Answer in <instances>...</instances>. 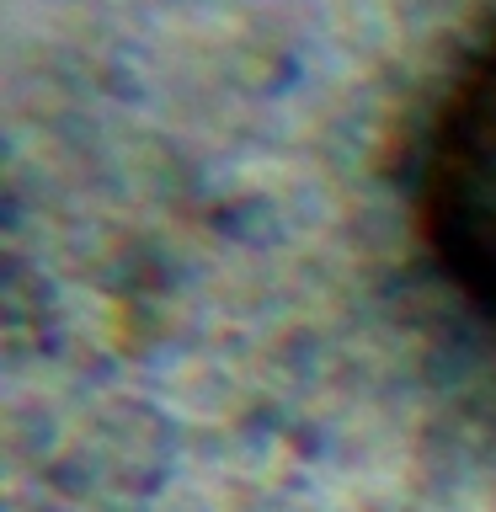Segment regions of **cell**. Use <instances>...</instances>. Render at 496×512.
I'll return each mask as SVG.
<instances>
[{
  "label": "cell",
  "mask_w": 496,
  "mask_h": 512,
  "mask_svg": "<svg viewBox=\"0 0 496 512\" xmlns=\"http://www.w3.org/2000/svg\"><path fill=\"white\" fill-rule=\"evenodd\" d=\"M411 224L448 310L496 352V27L432 102L411 171Z\"/></svg>",
  "instance_id": "1"
}]
</instances>
